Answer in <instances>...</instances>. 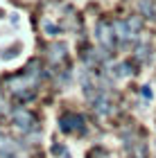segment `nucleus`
<instances>
[{"label":"nucleus","instance_id":"obj_1","mask_svg":"<svg viewBox=\"0 0 156 158\" xmlns=\"http://www.w3.org/2000/svg\"><path fill=\"white\" fill-rule=\"evenodd\" d=\"M14 122H16L18 129H30L32 127V115L27 111H16L14 113Z\"/></svg>","mask_w":156,"mask_h":158},{"label":"nucleus","instance_id":"obj_2","mask_svg":"<svg viewBox=\"0 0 156 158\" xmlns=\"http://www.w3.org/2000/svg\"><path fill=\"white\" fill-rule=\"evenodd\" d=\"M97 39H100L104 45H109V43H111V32H109V27L102 25V23L97 25Z\"/></svg>","mask_w":156,"mask_h":158},{"label":"nucleus","instance_id":"obj_3","mask_svg":"<svg viewBox=\"0 0 156 158\" xmlns=\"http://www.w3.org/2000/svg\"><path fill=\"white\" fill-rule=\"evenodd\" d=\"M50 52H52L50 59H52V61H59L61 56H63V52H66V45H63V43H57V45L50 48Z\"/></svg>","mask_w":156,"mask_h":158},{"label":"nucleus","instance_id":"obj_4","mask_svg":"<svg viewBox=\"0 0 156 158\" xmlns=\"http://www.w3.org/2000/svg\"><path fill=\"white\" fill-rule=\"evenodd\" d=\"M116 30H118V36H120V39H124V41L133 34V32L129 30V23H118V25H116Z\"/></svg>","mask_w":156,"mask_h":158},{"label":"nucleus","instance_id":"obj_5","mask_svg":"<svg viewBox=\"0 0 156 158\" xmlns=\"http://www.w3.org/2000/svg\"><path fill=\"white\" fill-rule=\"evenodd\" d=\"M43 27H45V32L50 34V36H57V34L61 32V27H57L54 23H50V20H45V23H43Z\"/></svg>","mask_w":156,"mask_h":158},{"label":"nucleus","instance_id":"obj_6","mask_svg":"<svg viewBox=\"0 0 156 158\" xmlns=\"http://www.w3.org/2000/svg\"><path fill=\"white\" fill-rule=\"evenodd\" d=\"M116 75H118V77H127V75H129V66L118 63V66H116Z\"/></svg>","mask_w":156,"mask_h":158},{"label":"nucleus","instance_id":"obj_7","mask_svg":"<svg viewBox=\"0 0 156 158\" xmlns=\"http://www.w3.org/2000/svg\"><path fill=\"white\" fill-rule=\"evenodd\" d=\"M143 97L145 99H152V88H150V86H143Z\"/></svg>","mask_w":156,"mask_h":158},{"label":"nucleus","instance_id":"obj_8","mask_svg":"<svg viewBox=\"0 0 156 158\" xmlns=\"http://www.w3.org/2000/svg\"><path fill=\"white\" fill-rule=\"evenodd\" d=\"M9 20H11V25H18V23H20V16H18V14H11Z\"/></svg>","mask_w":156,"mask_h":158},{"label":"nucleus","instance_id":"obj_9","mask_svg":"<svg viewBox=\"0 0 156 158\" xmlns=\"http://www.w3.org/2000/svg\"><path fill=\"white\" fill-rule=\"evenodd\" d=\"M63 158H70V156H63Z\"/></svg>","mask_w":156,"mask_h":158}]
</instances>
